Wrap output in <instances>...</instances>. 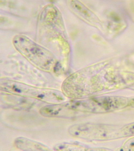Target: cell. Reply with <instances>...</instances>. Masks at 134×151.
<instances>
[{
	"label": "cell",
	"instance_id": "obj_8",
	"mask_svg": "<svg viewBox=\"0 0 134 151\" xmlns=\"http://www.w3.org/2000/svg\"><path fill=\"white\" fill-rule=\"evenodd\" d=\"M129 106H130L131 107L134 108V98L130 99Z\"/></svg>",
	"mask_w": 134,
	"mask_h": 151
},
{
	"label": "cell",
	"instance_id": "obj_1",
	"mask_svg": "<svg viewBox=\"0 0 134 151\" xmlns=\"http://www.w3.org/2000/svg\"><path fill=\"white\" fill-rule=\"evenodd\" d=\"M68 133L73 137L92 141H107L134 137V122L123 126L81 123L71 126Z\"/></svg>",
	"mask_w": 134,
	"mask_h": 151
},
{
	"label": "cell",
	"instance_id": "obj_4",
	"mask_svg": "<svg viewBox=\"0 0 134 151\" xmlns=\"http://www.w3.org/2000/svg\"><path fill=\"white\" fill-rule=\"evenodd\" d=\"M69 7L75 15L86 23L97 27H102L101 20L94 12L79 1H70Z\"/></svg>",
	"mask_w": 134,
	"mask_h": 151
},
{
	"label": "cell",
	"instance_id": "obj_7",
	"mask_svg": "<svg viewBox=\"0 0 134 151\" xmlns=\"http://www.w3.org/2000/svg\"><path fill=\"white\" fill-rule=\"evenodd\" d=\"M123 79L127 86L134 90V73H126L124 74Z\"/></svg>",
	"mask_w": 134,
	"mask_h": 151
},
{
	"label": "cell",
	"instance_id": "obj_6",
	"mask_svg": "<svg viewBox=\"0 0 134 151\" xmlns=\"http://www.w3.org/2000/svg\"><path fill=\"white\" fill-rule=\"evenodd\" d=\"M118 150L119 151H134V137L127 140Z\"/></svg>",
	"mask_w": 134,
	"mask_h": 151
},
{
	"label": "cell",
	"instance_id": "obj_5",
	"mask_svg": "<svg viewBox=\"0 0 134 151\" xmlns=\"http://www.w3.org/2000/svg\"><path fill=\"white\" fill-rule=\"evenodd\" d=\"M55 151H119L104 147H92L75 142H61L54 147Z\"/></svg>",
	"mask_w": 134,
	"mask_h": 151
},
{
	"label": "cell",
	"instance_id": "obj_2",
	"mask_svg": "<svg viewBox=\"0 0 134 151\" xmlns=\"http://www.w3.org/2000/svg\"><path fill=\"white\" fill-rule=\"evenodd\" d=\"M12 42L16 50L38 68L46 71L54 69L57 63L55 58L44 47L24 35H16Z\"/></svg>",
	"mask_w": 134,
	"mask_h": 151
},
{
	"label": "cell",
	"instance_id": "obj_3",
	"mask_svg": "<svg viewBox=\"0 0 134 151\" xmlns=\"http://www.w3.org/2000/svg\"><path fill=\"white\" fill-rule=\"evenodd\" d=\"M0 88L1 90L12 95L30 98L50 104L62 103L65 100L64 94L57 90L32 86L15 81H1Z\"/></svg>",
	"mask_w": 134,
	"mask_h": 151
}]
</instances>
